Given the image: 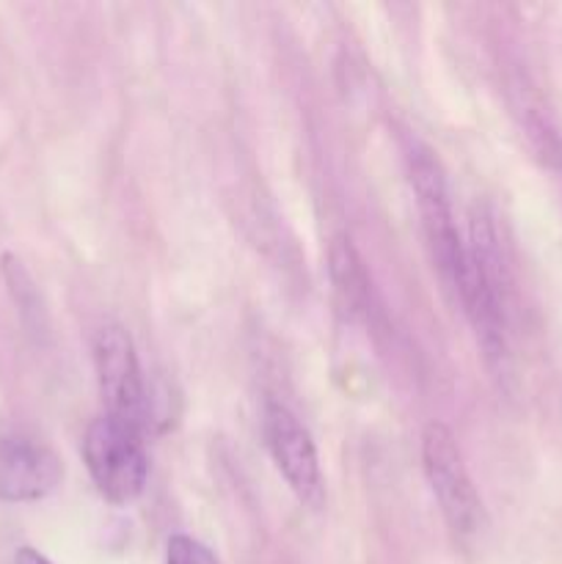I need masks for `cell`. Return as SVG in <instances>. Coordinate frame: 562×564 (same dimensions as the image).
I'll return each instance as SVG.
<instances>
[{
	"mask_svg": "<svg viewBox=\"0 0 562 564\" xmlns=\"http://www.w3.org/2000/svg\"><path fill=\"white\" fill-rule=\"evenodd\" d=\"M457 303L472 323L474 336L483 347L490 367L501 369L510 361V301H512V270L507 251L501 246L496 220L488 213L472 218V237L466 242V259L457 273L455 286Z\"/></svg>",
	"mask_w": 562,
	"mask_h": 564,
	"instance_id": "obj_1",
	"label": "cell"
},
{
	"mask_svg": "<svg viewBox=\"0 0 562 564\" xmlns=\"http://www.w3.org/2000/svg\"><path fill=\"white\" fill-rule=\"evenodd\" d=\"M422 466L439 510L457 543H472L485 529V510L463 452L450 427L430 422L422 433Z\"/></svg>",
	"mask_w": 562,
	"mask_h": 564,
	"instance_id": "obj_2",
	"label": "cell"
},
{
	"mask_svg": "<svg viewBox=\"0 0 562 564\" xmlns=\"http://www.w3.org/2000/svg\"><path fill=\"white\" fill-rule=\"evenodd\" d=\"M94 369H97L99 394L105 402V416L147 433L152 424V389L143 380L136 345L121 325H102L94 334Z\"/></svg>",
	"mask_w": 562,
	"mask_h": 564,
	"instance_id": "obj_3",
	"label": "cell"
},
{
	"mask_svg": "<svg viewBox=\"0 0 562 564\" xmlns=\"http://www.w3.org/2000/svg\"><path fill=\"white\" fill-rule=\"evenodd\" d=\"M143 435L110 416L91 422L83 438V460L99 494L110 505H130L143 494L149 477V457Z\"/></svg>",
	"mask_w": 562,
	"mask_h": 564,
	"instance_id": "obj_4",
	"label": "cell"
},
{
	"mask_svg": "<svg viewBox=\"0 0 562 564\" xmlns=\"http://www.w3.org/2000/svg\"><path fill=\"white\" fill-rule=\"evenodd\" d=\"M262 433L270 460H273L275 471L284 477L287 488L295 494L303 507L320 510L325 501V479L312 433L303 427L301 419L284 402L275 400L264 402Z\"/></svg>",
	"mask_w": 562,
	"mask_h": 564,
	"instance_id": "obj_5",
	"label": "cell"
},
{
	"mask_svg": "<svg viewBox=\"0 0 562 564\" xmlns=\"http://www.w3.org/2000/svg\"><path fill=\"white\" fill-rule=\"evenodd\" d=\"M61 479V457L44 441L20 430L0 433V501H39L53 494Z\"/></svg>",
	"mask_w": 562,
	"mask_h": 564,
	"instance_id": "obj_6",
	"label": "cell"
},
{
	"mask_svg": "<svg viewBox=\"0 0 562 564\" xmlns=\"http://www.w3.org/2000/svg\"><path fill=\"white\" fill-rule=\"evenodd\" d=\"M328 275L334 284L336 303L350 319L372 323L375 292L369 273L364 268L361 253L356 251L350 237H334L328 248Z\"/></svg>",
	"mask_w": 562,
	"mask_h": 564,
	"instance_id": "obj_7",
	"label": "cell"
},
{
	"mask_svg": "<svg viewBox=\"0 0 562 564\" xmlns=\"http://www.w3.org/2000/svg\"><path fill=\"white\" fill-rule=\"evenodd\" d=\"M518 116V124H521L523 138L532 147L534 158L562 180V130L556 127V121L551 119V113L545 110V105L529 91L527 86L516 88V102H512Z\"/></svg>",
	"mask_w": 562,
	"mask_h": 564,
	"instance_id": "obj_8",
	"label": "cell"
},
{
	"mask_svg": "<svg viewBox=\"0 0 562 564\" xmlns=\"http://www.w3.org/2000/svg\"><path fill=\"white\" fill-rule=\"evenodd\" d=\"M165 564H220L218 556L191 534H174L165 549Z\"/></svg>",
	"mask_w": 562,
	"mask_h": 564,
	"instance_id": "obj_9",
	"label": "cell"
},
{
	"mask_svg": "<svg viewBox=\"0 0 562 564\" xmlns=\"http://www.w3.org/2000/svg\"><path fill=\"white\" fill-rule=\"evenodd\" d=\"M14 564H53V562H50L44 554H39L36 549H28V545H25V549L17 551Z\"/></svg>",
	"mask_w": 562,
	"mask_h": 564,
	"instance_id": "obj_10",
	"label": "cell"
}]
</instances>
